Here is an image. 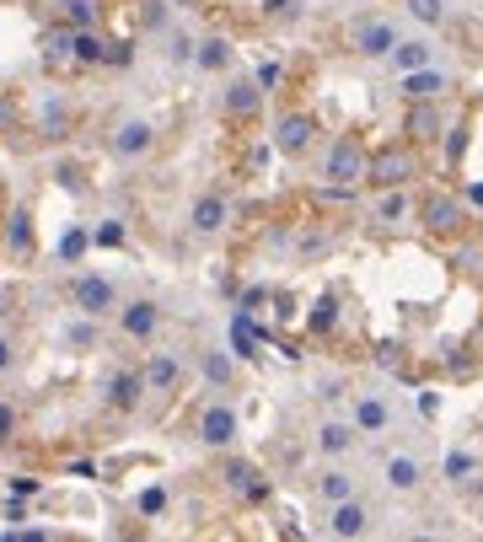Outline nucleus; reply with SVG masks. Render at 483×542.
I'll return each instance as SVG.
<instances>
[{
  "label": "nucleus",
  "instance_id": "13",
  "mask_svg": "<svg viewBox=\"0 0 483 542\" xmlns=\"http://www.w3.org/2000/svg\"><path fill=\"white\" fill-rule=\"evenodd\" d=\"M365 521H370V516H365V505L350 494V499H339V505H333V521H328V527H333V537H360Z\"/></svg>",
  "mask_w": 483,
  "mask_h": 542
},
{
  "label": "nucleus",
  "instance_id": "9",
  "mask_svg": "<svg viewBox=\"0 0 483 542\" xmlns=\"http://www.w3.org/2000/svg\"><path fill=\"white\" fill-rule=\"evenodd\" d=\"M311 134H317V123L306 119V113H291V119L280 123V134H274V145H280L285 156H301L306 145H311Z\"/></svg>",
  "mask_w": 483,
  "mask_h": 542
},
{
  "label": "nucleus",
  "instance_id": "43",
  "mask_svg": "<svg viewBox=\"0 0 483 542\" xmlns=\"http://www.w3.org/2000/svg\"><path fill=\"white\" fill-rule=\"evenodd\" d=\"M172 60H193V44H188L182 33H178V38H172Z\"/></svg>",
  "mask_w": 483,
  "mask_h": 542
},
{
  "label": "nucleus",
  "instance_id": "37",
  "mask_svg": "<svg viewBox=\"0 0 483 542\" xmlns=\"http://www.w3.org/2000/svg\"><path fill=\"white\" fill-rule=\"evenodd\" d=\"M403 210H409V204H403V193H387V199H381V210H376V215H381V221H398V215H403Z\"/></svg>",
  "mask_w": 483,
  "mask_h": 542
},
{
  "label": "nucleus",
  "instance_id": "18",
  "mask_svg": "<svg viewBox=\"0 0 483 542\" xmlns=\"http://www.w3.org/2000/svg\"><path fill=\"white\" fill-rule=\"evenodd\" d=\"M409 172H414V156H409V151H387V156H376V167H370L376 182H403Z\"/></svg>",
  "mask_w": 483,
  "mask_h": 542
},
{
  "label": "nucleus",
  "instance_id": "4",
  "mask_svg": "<svg viewBox=\"0 0 483 542\" xmlns=\"http://www.w3.org/2000/svg\"><path fill=\"white\" fill-rule=\"evenodd\" d=\"M151 145H156V129H151L145 119H123V123H119V134H113V151H119L123 162L145 156Z\"/></svg>",
  "mask_w": 483,
  "mask_h": 542
},
{
  "label": "nucleus",
  "instance_id": "16",
  "mask_svg": "<svg viewBox=\"0 0 483 542\" xmlns=\"http://www.w3.org/2000/svg\"><path fill=\"white\" fill-rule=\"evenodd\" d=\"M5 247H11L16 258H33V215H27V210H11V221H5Z\"/></svg>",
  "mask_w": 483,
  "mask_h": 542
},
{
  "label": "nucleus",
  "instance_id": "42",
  "mask_svg": "<svg viewBox=\"0 0 483 542\" xmlns=\"http://www.w3.org/2000/svg\"><path fill=\"white\" fill-rule=\"evenodd\" d=\"M258 306H263V291H258V285H252V291H242V306H237V311H258Z\"/></svg>",
  "mask_w": 483,
  "mask_h": 542
},
{
  "label": "nucleus",
  "instance_id": "20",
  "mask_svg": "<svg viewBox=\"0 0 483 542\" xmlns=\"http://www.w3.org/2000/svg\"><path fill=\"white\" fill-rule=\"evenodd\" d=\"M193 64H199V70H221V64H232V44H226V38H204V44H193Z\"/></svg>",
  "mask_w": 483,
  "mask_h": 542
},
{
  "label": "nucleus",
  "instance_id": "39",
  "mask_svg": "<svg viewBox=\"0 0 483 542\" xmlns=\"http://www.w3.org/2000/svg\"><path fill=\"white\" fill-rule=\"evenodd\" d=\"M11 494H16V499H33V494H38V478H11Z\"/></svg>",
  "mask_w": 483,
  "mask_h": 542
},
{
  "label": "nucleus",
  "instance_id": "41",
  "mask_svg": "<svg viewBox=\"0 0 483 542\" xmlns=\"http://www.w3.org/2000/svg\"><path fill=\"white\" fill-rule=\"evenodd\" d=\"M11 123H16V103H11V97H0V134H5Z\"/></svg>",
  "mask_w": 483,
  "mask_h": 542
},
{
  "label": "nucleus",
  "instance_id": "44",
  "mask_svg": "<svg viewBox=\"0 0 483 542\" xmlns=\"http://www.w3.org/2000/svg\"><path fill=\"white\" fill-rule=\"evenodd\" d=\"M16 365V350H11V339H0V370H11Z\"/></svg>",
  "mask_w": 483,
  "mask_h": 542
},
{
  "label": "nucleus",
  "instance_id": "11",
  "mask_svg": "<svg viewBox=\"0 0 483 542\" xmlns=\"http://www.w3.org/2000/svg\"><path fill=\"white\" fill-rule=\"evenodd\" d=\"M328 178H333V182L365 178V156L350 145V140H339V145H333V156H328Z\"/></svg>",
  "mask_w": 483,
  "mask_h": 542
},
{
  "label": "nucleus",
  "instance_id": "36",
  "mask_svg": "<svg viewBox=\"0 0 483 542\" xmlns=\"http://www.w3.org/2000/svg\"><path fill=\"white\" fill-rule=\"evenodd\" d=\"M162 510H167V494H162V488H145V494H140V516H162Z\"/></svg>",
  "mask_w": 483,
  "mask_h": 542
},
{
  "label": "nucleus",
  "instance_id": "8",
  "mask_svg": "<svg viewBox=\"0 0 483 542\" xmlns=\"http://www.w3.org/2000/svg\"><path fill=\"white\" fill-rule=\"evenodd\" d=\"M140 376H145V392H172L182 381V365H178V355H151Z\"/></svg>",
  "mask_w": 483,
  "mask_h": 542
},
{
  "label": "nucleus",
  "instance_id": "32",
  "mask_svg": "<svg viewBox=\"0 0 483 542\" xmlns=\"http://www.w3.org/2000/svg\"><path fill=\"white\" fill-rule=\"evenodd\" d=\"M64 16H70V27H92L97 22V0H64Z\"/></svg>",
  "mask_w": 483,
  "mask_h": 542
},
{
  "label": "nucleus",
  "instance_id": "30",
  "mask_svg": "<svg viewBox=\"0 0 483 542\" xmlns=\"http://www.w3.org/2000/svg\"><path fill=\"white\" fill-rule=\"evenodd\" d=\"M86 241H92V232H86V226H70V232H64V241H60V258H64V263H75V258L86 252Z\"/></svg>",
  "mask_w": 483,
  "mask_h": 542
},
{
  "label": "nucleus",
  "instance_id": "40",
  "mask_svg": "<svg viewBox=\"0 0 483 542\" xmlns=\"http://www.w3.org/2000/svg\"><path fill=\"white\" fill-rule=\"evenodd\" d=\"M462 151H468V134H462V129H451V140H446V156H451V162H457V156H462Z\"/></svg>",
  "mask_w": 483,
  "mask_h": 542
},
{
  "label": "nucleus",
  "instance_id": "21",
  "mask_svg": "<svg viewBox=\"0 0 483 542\" xmlns=\"http://www.w3.org/2000/svg\"><path fill=\"white\" fill-rule=\"evenodd\" d=\"M424 221H429L435 232H451V226L462 221V204H457V199H429V204H424Z\"/></svg>",
  "mask_w": 483,
  "mask_h": 542
},
{
  "label": "nucleus",
  "instance_id": "23",
  "mask_svg": "<svg viewBox=\"0 0 483 542\" xmlns=\"http://www.w3.org/2000/svg\"><path fill=\"white\" fill-rule=\"evenodd\" d=\"M355 429H365V435L387 429V409H381L376 398H360V403H355Z\"/></svg>",
  "mask_w": 483,
  "mask_h": 542
},
{
  "label": "nucleus",
  "instance_id": "6",
  "mask_svg": "<svg viewBox=\"0 0 483 542\" xmlns=\"http://www.w3.org/2000/svg\"><path fill=\"white\" fill-rule=\"evenodd\" d=\"M119 322H123V333H129V339H151V333H156V322H162V306H156V301H129L119 311Z\"/></svg>",
  "mask_w": 483,
  "mask_h": 542
},
{
  "label": "nucleus",
  "instance_id": "45",
  "mask_svg": "<svg viewBox=\"0 0 483 542\" xmlns=\"http://www.w3.org/2000/svg\"><path fill=\"white\" fill-rule=\"evenodd\" d=\"M468 199H473V204H483V182H473V188H468Z\"/></svg>",
  "mask_w": 483,
  "mask_h": 542
},
{
  "label": "nucleus",
  "instance_id": "22",
  "mask_svg": "<svg viewBox=\"0 0 483 542\" xmlns=\"http://www.w3.org/2000/svg\"><path fill=\"white\" fill-rule=\"evenodd\" d=\"M204 381H210V387H232V376H237V365L226 360V355H221V350H204Z\"/></svg>",
  "mask_w": 483,
  "mask_h": 542
},
{
  "label": "nucleus",
  "instance_id": "17",
  "mask_svg": "<svg viewBox=\"0 0 483 542\" xmlns=\"http://www.w3.org/2000/svg\"><path fill=\"white\" fill-rule=\"evenodd\" d=\"M355 435H360L355 424H344V419H328V424H322V435H317V446H322L328 457H344V451L355 446Z\"/></svg>",
  "mask_w": 483,
  "mask_h": 542
},
{
  "label": "nucleus",
  "instance_id": "19",
  "mask_svg": "<svg viewBox=\"0 0 483 542\" xmlns=\"http://www.w3.org/2000/svg\"><path fill=\"white\" fill-rule=\"evenodd\" d=\"M258 103H263V92H258L252 81H237V86L226 92V113H232V119H247V113H258Z\"/></svg>",
  "mask_w": 483,
  "mask_h": 542
},
{
  "label": "nucleus",
  "instance_id": "47",
  "mask_svg": "<svg viewBox=\"0 0 483 542\" xmlns=\"http://www.w3.org/2000/svg\"><path fill=\"white\" fill-rule=\"evenodd\" d=\"M172 5H193V0H172Z\"/></svg>",
  "mask_w": 483,
  "mask_h": 542
},
{
  "label": "nucleus",
  "instance_id": "2",
  "mask_svg": "<svg viewBox=\"0 0 483 542\" xmlns=\"http://www.w3.org/2000/svg\"><path fill=\"white\" fill-rule=\"evenodd\" d=\"M392 44H398V27H392V22H360V27H355V54H365V60L392 54Z\"/></svg>",
  "mask_w": 483,
  "mask_h": 542
},
{
  "label": "nucleus",
  "instance_id": "34",
  "mask_svg": "<svg viewBox=\"0 0 483 542\" xmlns=\"http://www.w3.org/2000/svg\"><path fill=\"white\" fill-rule=\"evenodd\" d=\"M92 241H97V247H123V226L119 221H103V226L92 232Z\"/></svg>",
  "mask_w": 483,
  "mask_h": 542
},
{
  "label": "nucleus",
  "instance_id": "38",
  "mask_svg": "<svg viewBox=\"0 0 483 542\" xmlns=\"http://www.w3.org/2000/svg\"><path fill=\"white\" fill-rule=\"evenodd\" d=\"M11 435H16V409H11V403H0V446H5Z\"/></svg>",
  "mask_w": 483,
  "mask_h": 542
},
{
  "label": "nucleus",
  "instance_id": "3",
  "mask_svg": "<svg viewBox=\"0 0 483 542\" xmlns=\"http://www.w3.org/2000/svg\"><path fill=\"white\" fill-rule=\"evenodd\" d=\"M199 440H204V446H215V451H221V446H232V440H237V414H232L226 403L204 409V419H199Z\"/></svg>",
  "mask_w": 483,
  "mask_h": 542
},
{
  "label": "nucleus",
  "instance_id": "46",
  "mask_svg": "<svg viewBox=\"0 0 483 542\" xmlns=\"http://www.w3.org/2000/svg\"><path fill=\"white\" fill-rule=\"evenodd\" d=\"M285 5H291V0H263V11H285Z\"/></svg>",
  "mask_w": 483,
  "mask_h": 542
},
{
  "label": "nucleus",
  "instance_id": "29",
  "mask_svg": "<svg viewBox=\"0 0 483 542\" xmlns=\"http://www.w3.org/2000/svg\"><path fill=\"white\" fill-rule=\"evenodd\" d=\"M409 129H414V140H435V134H440V119L429 113V103H419V108H414Z\"/></svg>",
  "mask_w": 483,
  "mask_h": 542
},
{
  "label": "nucleus",
  "instance_id": "28",
  "mask_svg": "<svg viewBox=\"0 0 483 542\" xmlns=\"http://www.w3.org/2000/svg\"><path fill=\"white\" fill-rule=\"evenodd\" d=\"M64 339H70L75 350H97V317H86V322H70V328H64Z\"/></svg>",
  "mask_w": 483,
  "mask_h": 542
},
{
  "label": "nucleus",
  "instance_id": "33",
  "mask_svg": "<svg viewBox=\"0 0 483 542\" xmlns=\"http://www.w3.org/2000/svg\"><path fill=\"white\" fill-rule=\"evenodd\" d=\"M333 322H339V306H333V301H317V311H311V333H328Z\"/></svg>",
  "mask_w": 483,
  "mask_h": 542
},
{
  "label": "nucleus",
  "instance_id": "27",
  "mask_svg": "<svg viewBox=\"0 0 483 542\" xmlns=\"http://www.w3.org/2000/svg\"><path fill=\"white\" fill-rule=\"evenodd\" d=\"M392 64L398 70H419V64H429V49L424 44H392Z\"/></svg>",
  "mask_w": 483,
  "mask_h": 542
},
{
  "label": "nucleus",
  "instance_id": "24",
  "mask_svg": "<svg viewBox=\"0 0 483 542\" xmlns=\"http://www.w3.org/2000/svg\"><path fill=\"white\" fill-rule=\"evenodd\" d=\"M317 488H322V499H328V505H339V499H350V494H355V478L333 468V473H322V478H317Z\"/></svg>",
  "mask_w": 483,
  "mask_h": 542
},
{
  "label": "nucleus",
  "instance_id": "26",
  "mask_svg": "<svg viewBox=\"0 0 483 542\" xmlns=\"http://www.w3.org/2000/svg\"><path fill=\"white\" fill-rule=\"evenodd\" d=\"M473 473H478V457H473V451H451V457H446V483H468Z\"/></svg>",
  "mask_w": 483,
  "mask_h": 542
},
{
  "label": "nucleus",
  "instance_id": "7",
  "mask_svg": "<svg viewBox=\"0 0 483 542\" xmlns=\"http://www.w3.org/2000/svg\"><path fill=\"white\" fill-rule=\"evenodd\" d=\"M226 488L242 494V499H252V505H263V499H269V478H258L247 462H226Z\"/></svg>",
  "mask_w": 483,
  "mask_h": 542
},
{
  "label": "nucleus",
  "instance_id": "35",
  "mask_svg": "<svg viewBox=\"0 0 483 542\" xmlns=\"http://www.w3.org/2000/svg\"><path fill=\"white\" fill-rule=\"evenodd\" d=\"M409 11H414L419 22H440V16H446V5H440V0H409Z\"/></svg>",
  "mask_w": 483,
  "mask_h": 542
},
{
  "label": "nucleus",
  "instance_id": "14",
  "mask_svg": "<svg viewBox=\"0 0 483 542\" xmlns=\"http://www.w3.org/2000/svg\"><path fill=\"white\" fill-rule=\"evenodd\" d=\"M419 483H424V468L414 462V457H403V451H398V457H387V488H398V494H414Z\"/></svg>",
  "mask_w": 483,
  "mask_h": 542
},
{
  "label": "nucleus",
  "instance_id": "1",
  "mask_svg": "<svg viewBox=\"0 0 483 542\" xmlns=\"http://www.w3.org/2000/svg\"><path fill=\"white\" fill-rule=\"evenodd\" d=\"M70 301L81 306L86 317H103V311L119 306V291H113V280H103V274H81V280L70 285Z\"/></svg>",
  "mask_w": 483,
  "mask_h": 542
},
{
  "label": "nucleus",
  "instance_id": "15",
  "mask_svg": "<svg viewBox=\"0 0 483 542\" xmlns=\"http://www.w3.org/2000/svg\"><path fill=\"white\" fill-rule=\"evenodd\" d=\"M70 60H81V64H108V44H103L92 27H75V33H70Z\"/></svg>",
  "mask_w": 483,
  "mask_h": 542
},
{
  "label": "nucleus",
  "instance_id": "31",
  "mask_svg": "<svg viewBox=\"0 0 483 542\" xmlns=\"http://www.w3.org/2000/svg\"><path fill=\"white\" fill-rule=\"evenodd\" d=\"M280 81H285V64L280 60H263L258 70H252V86H258V92H274Z\"/></svg>",
  "mask_w": 483,
  "mask_h": 542
},
{
  "label": "nucleus",
  "instance_id": "25",
  "mask_svg": "<svg viewBox=\"0 0 483 542\" xmlns=\"http://www.w3.org/2000/svg\"><path fill=\"white\" fill-rule=\"evenodd\" d=\"M44 60L49 64L70 60V27H49V33H44Z\"/></svg>",
  "mask_w": 483,
  "mask_h": 542
},
{
  "label": "nucleus",
  "instance_id": "12",
  "mask_svg": "<svg viewBox=\"0 0 483 542\" xmlns=\"http://www.w3.org/2000/svg\"><path fill=\"white\" fill-rule=\"evenodd\" d=\"M140 398H145V376H140V370H119V376L108 381V403H113L119 414H129Z\"/></svg>",
  "mask_w": 483,
  "mask_h": 542
},
{
  "label": "nucleus",
  "instance_id": "10",
  "mask_svg": "<svg viewBox=\"0 0 483 542\" xmlns=\"http://www.w3.org/2000/svg\"><path fill=\"white\" fill-rule=\"evenodd\" d=\"M403 92H409L414 103H435V97L446 92V75H440V70H429V64H419V70H403Z\"/></svg>",
  "mask_w": 483,
  "mask_h": 542
},
{
  "label": "nucleus",
  "instance_id": "5",
  "mask_svg": "<svg viewBox=\"0 0 483 542\" xmlns=\"http://www.w3.org/2000/svg\"><path fill=\"white\" fill-rule=\"evenodd\" d=\"M226 215H232V210H226V199H221V193H204V199L188 210V226H193L199 237H215V232L226 226Z\"/></svg>",
  "mask_w": 483,
  "mask_h": 542
}]
</instances>
